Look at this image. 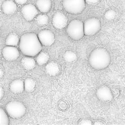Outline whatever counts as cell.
<instances>
[{
    "mask_svg": "<svg viewBox=\"0 0 125 125\" xmlns=\"http://www.w3.org/2000/svg\"><path fill=\"white\" fill-rule=\"evenodd\" d=\"M94 125H105L104 123L103 122H102L101 121H95Z\"/></svg>",
    "mask_w": 125,
    "mask_h": 125,
    "instance_id": "28",
    "label": "cell"
},
{
    "mask_svg": "<svg viewBox=\"0 0 125 125\" xmlns=\"http://www.w3.org/2000/svg\"><path fill=\"white\" fill-rule=\"evenodd\" d=\"M2 11L5 15H11L14 14L17 11V5L15 2L12 0H7L3 3Z\"/></svg>",
    "mask_w": 125,
    "mask_h": 125,
    "instance_id": "12",
    "label": "cell"
},
{
    "mask_svg": "<svg viewBox=\"0 0 125 125\" xmlns=\"http://www.w3.org/2000/svg\"><path fill=\"white\" fill-rule=\"evenodd\" d=\"M63 58L64 60L68 62L74 61L77 59V55L71 51H67L64 53Z\"/></svg>",
    "mask_w": 125,
    "mask_h": 125,
    "instance_id": "22",
    "label": "cell"
},
{
    "mask_svg": "<svg viewBox=\"0 0 125 125\" xmlns=\"http://www.w3.org/2000/svg\"><path fill=\"white\" fill-rule=\"evenodd\" d=\"M92 124V121L88 119H82L78 123V125H91Z\"/></svg>",
    "mask_w": 125,
    "mask_h": 125,
    "instance_id": "24",
    "label": "cell"
},
{
    "mask_svg": "<svg viewBox=\"0 0 125 125\" xmlns=\"http://www.w3.org/2000/svg\"><path fill=\"white\" fill-rule=\"evenodd\" d=\"M2 72L3 71H2V70L1 69V77H2Z\"/></svg>",
    "mask_w": 125,
    "mask_h": 125,
    "instance_id": "29",
    "label": "cell"
},
{
    "mask_svg": "<svg viewBox=\"0 0 125 125\" xmlns=\"http://www.w3.org/2000/svg\"><path fill=\"white\" fill-rule=\"evenodd\" d=\"M10 90L14 94H20L24 89V83L21 79H15L10 84Z\"/></svg>",
    "mask_w": 125,
    "mask_h": 125,
    "instance_id": "13",
    "label": "cell"
},
{
    "mask_svg": "<svg viewBox=\"0 0 125 125\" xmlns=\"http://www.w3.org/2000/svg\"><path fill=\"white\" fill-rule=\"evenodd\" d=\"M21 63L22 66L27 70H33L36 65V62L34 59L29 56H27L22 59Z\"/></svg>",
    "mask_w": 125,
    "mask_h": 125,
    "instance_id": "15",
    "label": "cell"
},
{
    "mask_svg": "<svg viewBox=\"0 0 125 125\" xmlns=\"http://www.w3.org/2000/svg\"><path fill=\"white\" fill-rule=\"evenodd\" d=\"M0 91H1V95H0V99H2V98L4 96V90H3V89L2 87V86H1L0 87Z\"/></svg>",
    "mask_w": 125,
    "mask_h": 125,
    "instance_id": "27",
    "label": "cell"
},
{
    "mask_svg": "<svg viewBox=\"0 0 125 125\" xmlns=\"http://www.w3.org/2000/svg\"><path fill=\"white\" fill-rule=\"evenodd\" d=\"M62 5L65 11L72 14L81 13L85 8V0H63Z\"/></svg>",
    "mask_w": 125,
    "mask_h": 125,
    "instance_id": "5",
    "label": "cell"
},
{
    "mask_svg": "<svg viewBox=\"0 0 125 125\" xmlns=\"http://www.w3.org/2000/svg\"><path fill=\"white\" fill-rule=\"evenodd\" d=\"M36 5L38 10L42 13L48 12L52 6L51 0H37Z\"/></svg>",
    "mask_w": 125,
    "mask_h": 125,
    "instance_id": "14",
    "label": "cell"
},
{
    "mask_svg": "<svg viewBox=\"0 0 125 125\" xmlns=\"http://www.w3.org/2000/svg\"><path fill=\"white\" fill-rule=\"evenodd\" d=\"M38 38L42 45L49 47L53 44L55 40L54 33L49 30H43L39 32Z\"/></svg>",
    "mask_w": 125,
    "mask_h": 125,
    "instance_id": "7",
    "label": "cell"
},
{
    "mask_svg": "<svg viewBox=\"0 0 125 125\" xmlns=\"http://www.w3.org/2000/svg\"><path fill=\"white\" fill-rule=\"evenodd\" d=\"M49 59H50V57L47 52H40L38 54L36 60H37V63L38 65H43L47 63L49 60Z\"/></svg>",
    "mask_w": 125,
    "mask_h": 125,
    "instance_id": "18",
    "label": "cell"
},
{
    "mask_svg": "<svg viewBox=\"0 0 125 125\" xmlns=\"http://www.w3.org/2000/svg\"><path fill=\"white\" fill-rule=\"evenodd\" d=\"M2 55L6 60L12 61L16 60L20 57V52L15 47L6 45L3 49Z\"/></svg>",
    "mask_w": 125,
    "mask_h": 125,
    "instance_id": "10",
    "label": "cell"
},
{
    "mask_svg": "<svg viewBox=\"0 0 125 125\" xmlns=\"http://www.w3.org/2000/svg\"><path fill=\"white\" fill-rule=\"evenodd\" d=\"M20 39L19 36L14 33H12L10 34L5 40V44L6 45L9 46H13L16 47L20 43Z\"/></svg>",
    "mask_w": 125,
    "mask_h": 125,
    "instance_id": "17",
    "label": "cell"
},
{
    "mask_svg": "<svg viewBox=\"0 0 125 125\" xmlns=\"http://www.w3.org/2000/svg\"><path fill=\"white\" fill-rule=\"evenodd\" d=\"M21 13L26 20L31 21L38 15V10L34 5L28 4L24 5L22 8Z\"/></svg>",
    "mask_w": 125,
    "mask_h": 125,
    "instance_id": "9",
    "label": "cell"
},
{
    "mask_svg": "<svg viewBox=\"0 0 125 125\" xmlns=\"http://www.w3.org/2000/svg\"><path fill=\"white\" fill-rule=\"evenodd\" d=\"M5 108L8 114L13 119L22 118L26 113V108L24 104L18 101L9 102Z\"/></svg>",
    "mask_w": 125,
    "mask_h": 125,
    "instance_id": "4",
    "label": "cell"
},
{
    "mask_svg": "<svg viewBox=\"0 0 125 125\" xmlns=\"http://www.w3.org/2000/svg\"><path fill=\"white\" fill-rule=\"evenodd\" d=\"M68 19L63 13L57 12L52 18V23L53 27L57 29L61 30L66 27L68 24Z\"/></svg>",
    "mask_w": 125,
    "mask_h": 125,
    "instance_id": "8",
    "label": "cell"
},
{
    "mask_svg": "<svg viewBox=\"0 0 125 125\" xmlns=\"http://www.w3.org/2000/svg\"><path fill=\"white\" fill-rule=\"evenodd\" d=\"M96 96L99 100L103 102H109L113 98L111 90L107 86L99 88L96 91Z\"/></svg>",
    "mask_w": 125,
    "mask_h": 125,
    "instance_id": "11",
    "label": "cell"
},
{
    "mask_svg": "<svg viewBox=\"0 0 125 125\" xmlns=\"http://www.w3.org/2000/svg\"><path fill=\"white\" fill-rule=\"evenodd\" d=\"M45 69L47 73L51 76H55L60 71L58 64L53 61L50 62L46 65Z\"/></svg>",
    "mask_w": 125,
    "mask_h": 125,
    "instance_id": "16",
    "label": "cell"
},
{
    "mask_svg": "<svg viewBox=\"0 0 125 125\" xmlns=\"http://www.w3.org/2000/svg\"><path fill=\"white\" fill-rule=\"evenodd\" d=\"M28 1L29 0H14L16 3L20 5H23L26 4Z\"/></svg>",
    "mask_w": 125,
    "mask_h": 125,
    "instance_id": "25",
    "label": "cell"
},
{
    "mask_svg": "<svg viewBox=\"0 0 125 125\" xmlns=\"http://www.w3.org/2000/svg\"><path fill=\"white\" fill-rule=\"evenodd\" d=\"M116 15V12L113 10H108L104 14V17L108 20H114Z\"/></svg>",
    "mask_w": 125,
    "mask_h": 125,
    "instance_id": "23",
    "label": "cell"
},
{
    "mask_svg": "<svg viewBox=\"0 0 125 125\" xmlns=\"http://www.w3.org/2000/svg\"><path fill=\"white\" fill-rule=\"evenodd\" d=\"M89 4H97L99 1V0H85Z\"/></svg>",
    "mask_w": 125,
    "mask_h": 125,
    "instance_id": "26",
    "label": "cell"
},
{
    "mask_svg": "<svg viewBox=\"0 0 125 125\" xmlns=\"http://www.w3.org/2000/svg\"><path fill=\"white\" fill-rule=\"evenodd\" d=\"M5 110L1 108L0 109V125H8L9 124V119Z\"/></svg>",
    "mask_w": 125,
    "mask_h": 125,
    "instance_id": "20",
    "label": "cell"
},
{
    "mask_svg": "<svg viewBox=\"0 0 125 125\" xmlns=\"http://www.w3.org/2000/svg\"><path fill=\"white\" fill-rule=\"evenodd\" d=\"M66 31L69 37L72 40H80L84 35L83 22L77 19L72 20L68 24Z\"/></svg>",
    "mask_w": 125,
    "mask_h": 125,
    "instance_id": "3",
    "label": "cell"
},
{
    "mask_svg": "<svg viewBox=\"0 0 125 125\" xmlns=\"http://www.w3.org/2000/svg\"><path fill=\"white\" fill-rule=\"evenodd\" d=\"M84 25V35L91 36L96 34L101 29V22L96 18H91L85 21Z\"/></svg>",
    "mask_w": 125,
    "mask_h": 125,
    "instance_id": "6",
    "label": "cell"
},
{
    "mask_svg": "<svg viewBox=\"0 0 125 125\" xmlns=\"http://www.w3.org/2000/svg\"><path fill=\"white\" fill-rule=\"evenodd\" d=\"M111 58L106 49L102 48L95 49L90 54L89 63L94 69L101 70L107 68L110 63Z\"/></svg>",
    "mask_w": 125,
    "mask_h": 125,
    "instance_id": "2",
    "label": "cell"
},
{
    "mask_svg": "<svg viewBox=\"0 0 125 125\" xmlns=\"http://www.w3.org/2000/svg\"><path fill=\"white\" fill-rule=\"evenodd\" d=\"M37 24L40 26H44L49 23V18L45 14H40L38 15L36 19Z\"/></svg>",
    "mask_w": 125,
    "mask_h": 125,
    "instance_id": "21",
    "label": "cell"
},
{
    "mask_svg": "<svg viewBox=\"0 0 125 125\" xmlns=\"http://www.w3.org/2000/svg\"><path fill=\"white\" fill-rule=\"evenodd\" d=\"M19 47L23 54L31 57L38 55L42 50V44L38 35L34 33H27L22 35Z\"/></svg>",
    "mask_w": 125,
    "mask_h": 125,
    "instance_id": "1",
    "label": "cell"
},
{
    "mask_svg": "<svg viewBox=\"0 0 125 125\" xmlns=\"http://www.w3.org/2000/svg\"><path fill=\"white\" fill-rule=\"evenodd\" d=\"M24 90L27 93H32L35 87V83L33 79L28 78L24 80Z\"/></svg>",
    "mask_w": 125,
    "mask_h": 125,
    "instance_id": "19",
    "label": "cell"
}]
</instances>
